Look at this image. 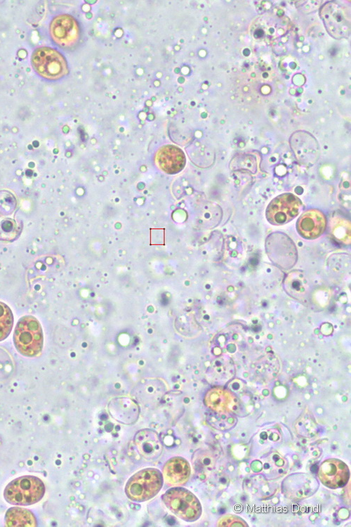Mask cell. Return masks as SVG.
Segmentation results:
<instances>
[{"label":"cell","instance_id":"cell-15","mask_svg":"<svg viewBox=\"0 0 351 527\" xmlns=\"http://www.w3.org/2000/svg\"><path fill=\"white\" fill-rule=\"evenodd\" d=\"M136 448L146 460L153 461L157 459L162 452V444L157 434L150 429H143L134 436Z\"/></svg>","mask_w":351,"mask_h":527},{"label":"cell","instance_id":"cell-27","mask_svg":"<svg viewBox=\"0 0 351 527\" xmlns=\"http://www.w3.org/2000/svg\"><path fill=\"white\" fill-rule=\"evenodd\" d=\"M20 230L15 221L0 215V240L12 241L17 238Z\"/></svg>","mask_w":351,"mask_h":527},{"label":"cell","instance_id":"cell-24","mask_svg":"<svg viewBox=\"0 0 351 527\" xmlns=\"http://www.w3.org/2000/svg\"><path fill=\"white\" fill-rule=\"evenodd\" d=\"M216 372L217 381L226 383L235 373L234 363L230 357L222 356L216 360L213 367Z\"/></svg>","mask_w":351,"mask_h":527},{"label":"cell","instance_id":"cell-10","mask_svg":"<svg viewBox=\"0 0 351 527\" xmlns=\"http://www.w3.org/2000/svg\"><path fill=\"white\" fill-rule=\"evenodd\" d=\"M318 477L325 486L336 489L344 486L350 479V470L343 461L331 458L324 460L319 466Z\"/></svg>","mask_w":351,"mask_h":527},{"label":"cell","instance_id":"cell-4","mask_svg":"<svg viewBox=\"0 0 351 527\" xmlns=\"http://www.w3.org/2000/svg\"><path fill=\"white\" fill-rule=\"evenodd\" d=\"M162 500L165 505L174 514L186 521H194L201 514V506L190 491L180 487L167 490Z\"/></svg>","mask_w":351,"mask_h":527},{"label":"cell","instance_id":"cell-18","mask_svg":"<svg viewBox=\"0 0 351 527\" xmlns=\"http://www.w3.org/2000/svg\"><path fill=\"white\" fill-rule=\"evenodd\" d=\"M286 292L298 301H304L309 292V285L303 274L299 271L291 272L284 281Z\"/></svg>","mask_w":351,"mask_h":527},{"label":"cell","instance_id":"cell-7","mask_svg":"<svg viewBox=\"0 0 351 527\" xmlns=\"http://www.w3.org/2000/svg\"><path fill=\"white\" fill-rule=\"evenodd\" d=\"M49 30L53 41L64 48L73 47L80 39L79 25L73 16L68 14L55 16L51 20Z\"/></svg>","mask_w":351,"mask_h":527},{"label":"cell","instance_id":"cell-17","mask_svg":"<svg viewBox=\"0 0 351 527\" xmlns=\"http://www.w3.org/2000/svg\"><path fill=\"white\" fill-rule=\"evenodd\" d=\"M190 467L183 457H175L166 462L163 468V476L166 482L178 486L184 484L189 479Z\"/></svg>","mask_w":351,"mask_h":527},{"label":"cell","instance_id":"cell-21","mask_svg":"<svg viewBox=\"0 0 351 527\" xmlns=\"http://www.w3.org/2000/svg\"><path fill=\"white\" fill-rule=\"evenodd\" d=\"M8 526H36L34 515L28 509L20 507L10 508L5 517Z\"/></svg>","mask_w":351,"mask_h":527},{"label":"cell","instance_id":"cell-12","mask_svg":"<svg viewBox=\"0 0 351 527\" xmlns=\"http://www.w3.org/2000/svg\"><path fill=\"white\" fill-rule=\"evenodd\" d=\"M286 459L277 452H272L251 463V469L266 479H275L284 475L287 470Z\"/></svg>","mask_w":351,"mask_h":527},{"label":"cell","instance_id":"cell-28","mask_svg":"<svg viewBox=\"0 0 351 527\" xmlns=\"http://www.w3.org/2000/svg\"><path fill=\"white\" fill-rule=\"evenodd\" d=\"M16 207V200L12 193L8 191H0V213L1 215H10Z\"/></svg>","mask_w":351,"mask_h":527},{"label":"cell","instance_id":"cell-13","mask_svg":"<svg viewBox=\"0 0 351 527\" xmlns=\"http://www.w3.org/2000/svg\"><path fill=\"white\" fill-rule=\"evenodd\" d=\"M326 217L319 210L312 209L305 212L297 221L299 234L307 239L320 236L326 228Z\"/></svg>","mask_w":351,"mask_h":527},{"label":"cell","instance_id":"cell-8","mask_svg":"<svg viewBox=\"0 0 351 527\" xmlns=\"http://www.w3.org/2000/svg\"><path fill=\"white\" fill-rule=\"evenodd\" d=\"M301 207L299 198L291 193H284L270 202L266 210V218L273 225H282L294 219Z\"/></svg>","mask_w":351,"mask_h":527},{"label":"cell","instance_id":"cell-29","mask_svg":"<svg viewBox=\"0 0 351 527\" xmlns=\"http://www.w3.org/2000/svg\"><path fill=\"white\" fill-rule=\"evenodd\" d=\"M217 526L220 527H236L248 526V524L237 516L227 514L218 519Z\"/></svg>","mask_w":351,"mask_h":527},{"label":"cell","instance_id":"cell-23","mask_svg":"<svg viewBox=\"0 0 351 527\" xmlns=\"http://www.w3.org/2000/svg\"><path fill=\"white\" fill-rule=\"evenodd\" d=\"M296 433L304 438L314 436L318 432V426L315 419L310 412L303 413L296 421L294 425Z\"/></svg>","mask_w":351,"mask_h":527},{"label":"cell","instance_id":"cell-22","mask_svg":"<svg viewBox=\"0 0 351 527\" xmlns=\"http://www.w3.org/2000/svg\"><path fill=\"white\" fill-rule=\"evenodd\" d=\"M279 370V363L274 355L267 354L263 356L256 363L255 370L256 375L267 380H270L277 375Z\"/></svg>","mask_w":351,"mask_h":527},{"label":"cell","instance_id":"cell-2","mask_svg":"<svg viewBox=\"0 0 351 527\" xmlns=\"http://www.w3.org/2000/svg\"><path fill=\"white\" fill-rule=\"evenodd\" d=\"M44 493L45 486L41 479L33 476H24L7 485L4 490V497L12 505H30L39 502Z\"/></svg>","mask_w":351,"mask_h":527},{"label":"cell","instance_id":"cell-19","mask_svg":"<svg viewBox=\"0 0 351 527\" xmlns=\"http://www.w3.org/2000/svg\"><path fill=\"white\" fill-rule=\"evenodd\" d=\"M119 403L110 404V412L115 419L124 424H131L135 422L138 416V408L135 403L131 400L118 401Z\"/></svg>","mask_w":351,"mask_h":527},{"label":"cell","instance_id":"cell-25","mask_svg":"<svg viewBox=\"0 0 351 527\" xmlns=\"http://www.w3.org/2000/svg\"><path fill=\"white\" fill-rule=\"evenodd\" d=\"M208 422L215 429L227 431L236 425L237 419L233 413L213 412L210 415Z\"/></svg>","mask_w":351,"mask_h":527},{"label":"cell","instance_id":"cell-3","mask_svg":"<svg viewBox=\"0 0 351 527\" xmlns=\"http://www.w3.org/2000/svg\"><path fill=\"white\" fill-rule=\"evenodd\" d=\"M162 484L163 476L159 469H144L128 479L125 492L131 500L143 502L155 496L161 490Z\"/></svg>","mask_w":351,"mask_h":527},{"label":"cell","instance_id":"cell-6","mask_svg":"<svg viewBox=\"0 0 351 527\" xmlns=\"http://www.w3.org/2000/svg\"><path fill=\"white\" fill-rule=\"evenodd\" d=\"M319 15L332 37L340 39L350 35V11L347 7L336 1H328L320 8Z\"/></svg>","mask_w":351,"mask_h":527},{"label":"cell","instance_id":"cell-9","mask_svg":"<svg viewBox=\"0 0 351 527\" xmlns=\"http://www.w3.org/2000/svg\"><path fill=\"white\" fill-rule=\"evenodd\" d=\"M319 483L312 475L306 473H294L286 477L282 485L284 495L292 500H303L313 495Z\"/></svg>","mask_w":351,"mask_h":527},{"label":"cell","instance_id":"cell-14","mask_svg":"<svg viewBox=\"0 0 351 527\" xmlns=\"http://www.w3.org/2000/svg\"><path fill=\"white\" fill-rule=\"evenodd\" d=\"M291 145L297 159L300 162L305 164L315 162L319 152L318 144L310 134L296 132L291 136Z\"/></svg>","mask_w":351,"mask_h":527},{"label":"cell","instance_id":"cell-11","mask_svg":"<svg viewBox=\"0 0 351 527\" xmlns=\"http://www.w3.org/2000/svg\"><path fill=\"white\" fill-rule=\"evenodd\" d=\"M206 405L215 412L234 413L239 408L237 397L230 390L223 387H215L206 394Z\"/></svg>","mask_w":351,"mask_h":527},{"label":"cell","instance_id":"cell-1","mask_svg":"<svg viewBox=\"0 0 351 527\" xmlns=\"http://www.w3.org/2000/svg\"><path fill=\"white\" fill-rule=\"evenodd\" d=\"M13 341L18 351L25 356L34 357L40 353L44 337L39 320L32 315L22 317L15 326Z\"/></svg>","mask_w":351,"mask_h":527},{"label":"cell","instance_id":"cell-20","mask_svg":"<svg viewBox=\"0 0 351 527\" xmlns=\"http://www.w3.org/2000/svg\"><path fill=\"white\" fill-rule=\"evenodd\" d=\"M246 490L252 495L260 500H267L272 497L277 490L274 484L270 482L263 475H257L250 478L246 483Z\"/></svg>","mask_w":351,"mask_h":527},{"label":"cell","instance_id":"cell-26","mask_svg":"<svg viewBox=\"0 0 351 527\" xmlns=\"http://www.w3.org/2000/svg\"><path fill=\"white\" fill-rule=\"evenodd\" d=\"M13 325V315L11 308L0 301V341L10 334Z\"/></svg>","mask_w":351,"mask_h":527},{"label":"cell","instance_id":"cell-16","mask_svg":"<svg viewBox=\"0 0 351 527\" xmlns=\"http://www.w3.org/2000/svg\"><path fill=\"white\" fill-rule=\"evenodd\" d=\"M156 161L163 171L175 174L183 169L186 160L184 152L179 148L166 145L157 151Z\"/></svg>","mask_w":351,"mask_h":527},{"label":"cell","instance_id":"cell-5","mask_svg":"<svg viewBox=\"0 0 351 527\" xmlns=\"http://www.w3.org/2000/svg\"><path fill=\"white\" fill-rule=\"evenodd\" d=\"M32 64L35 71L46 79L57 80L68 73V65L65 57L51 47L37 48L32 56Z\"/></svg>","mask_w":351,"mask_h":527}]
</instances>
